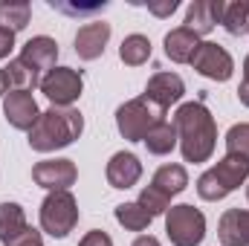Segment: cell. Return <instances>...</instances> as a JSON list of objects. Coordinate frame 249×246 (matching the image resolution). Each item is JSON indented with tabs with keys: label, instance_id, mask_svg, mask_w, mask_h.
<instances>
[{
	"label": "cell",
	"instance_id": "cell-1",
	"mask_svg": "<svg viewBox=\"0 0 249 246\" xmlns=\"http://www.w3.org/2000/svg\"><path fill=\"white\" fill-rule=\"evenodd\" d=\"M177 148L186 162H209L217 148V122L203 102H186L174 113Z\"/></svg>",
	"mask_w": 249,
	"mask_h": 246
},
{
	"label": "cell",
	"instance_id": "cell-2",
	"mask_svg": "<svg viewBox=\"0 0 249 246\" xmlns=\"http://www.w3.org/2000/svg\"><path fill=\"white\" fill-rule=\"evenodd\" d=\"M84 133V116L78 107H47L41 110L35 127L26 133V142L38 154H53L70 148L78 136Z\"/></svg>",
	"mask_w": 249,
	"mask_h": 246
},
{
	"label": "cell",
	"instance_id": "cell-3",
	"mask_svg": "<svg viewBox=\"0 0 249 246\" xmlns=\"http://www.w3.org/2000/svg\"><path fill=\"white\" fill-rule=\"evenodd\" d=\"M244 183H249V159L238 154H226L223 159H217V165H212L197 177V197L206 203H217L232 191H238Z\"/></svg>",
	"mask_w": 249,
	"mask_h": 246
},
{
	"label": "cell",
	"instance_id": "cell-4",
	"mask_svg": "<svg viewBox=\"0 0 249 246\" xmlns=\"http://www.w3.org/2000/svg\"><path fill=\"white\" fill-rule=\"evenodd\" d=\"M78 200L72 197V191H50L38 209V223L41 232H47L50 238H67L75 226H78Z\"/></svg>",
	"mask_w": 249,
	"mask_h": 246
},
{
	"label": "cell",
	"instance_id": "cell-5",
	"mask_svg": "<svg viewBox=\"0 0 249 246\" xmlns=\"http://www.w3.org/2000/svg\"><path fill=\"white\" fill-rule=\"evenodd\" d=\"M160 122H165V110L151 105L148 99H127L116 107V127L127 142H142Z\"/></svg>",
	"mask_w": 249,
	"mask_h": 246
},
{
	"label": "cell",
	"instance_id": "cell-6",
	"mask_svg": "<svg viewBox=\"0 0 249 246\" xmlns=\"http://www.w3.org/2000/svg\"><path fill=\"white\" fill-rule=\"evenodd\" d=\"M165 235L171 246H200L206 241V214L191 203H177L165 211Z\"/></svg>",
	"mask_w": 249,
	"mask_h": 246
},
{
	"label": "cell",
	"instance_id": "cell-7",
	"mask_svg": "<svg viewBox=\"0 0 249 246\" xmlns=\"http://www.w3.org/2000/svg\"><path fill=\"white\" fill-rule=\"evenodd\" d=\"M41 93L55 107H72L84 93V75L75 67H55L41 75Z\"/></svg>",
	"mask_w": 249,
	"mask_h": 246
},
{
	"label": "cell",
	"instance_id": "cell-8",
	"mask_svg": "<svg viewBox=\"0 0 249 246\" xmlns=\"http://www.w3.org/2000/svg\"><path fill=\"white\" fill-rule=\"evenodd\" d=\"M191 67L203 75V78H212V81H229L232 72H235V58L229 55L226 47L214 44V41H200Z\"/></svg>",
	"mask_w": 249,
	"mask_h": 246
},
{
	"label": "cell",
	"instance_id": "cell-9",
	"mask_svg": "<svg viewBox=\"0 0 249 246\" xmlns=\"http://www.w3.org/2000/svg\"><path fill=\"white\" fill-rule=\"evenodd\" d=\"M32 180L47 191H70V185H75L78 180V168L72 159H64V157L41 159L32 165Z\"/></svg>",
	"mask_w": 249,
	"mask_h": 246
},
{
	"label": "cell",
	"instance_id": "cell-10",
	"mask_svg": "<svg viewBox=\"0 0 249 246\" xmlns=\"http://www.w3.org/2000/svg\"><path fill=\"white\" fill-rule=\"evenodd\" d=\"M183 96H186V81L177 72H168V70L154 72L145 84V93H142V99H148L160 110H168L171 105H180Z\"/></svg>",
	"mask_w": 249,
	"mask_h": 246
},
{
	"label": "cell",
	"instance_id": "cell-11",
	"mask_svg": "<svg viewBox=\"0 0 249 246\" xmlns=\"http://www.w3.org/2000/svg\"><path fill=\"white\" fill-rule=\"evenodd\" d=\"M3 116L6 122L12 124L15 130H32L41 110H38V102L29 90H9L6 99H3Z\"/></svg>",
	"mask_w": 249,
	"mask_h": 246
},
{
	"label": "cell",
	"instance_id": "cell-12",
	"mask_svg": "<svg viewBox=\"0 0 249 246\" xmlns=\"http://www.w3.org/2000/svg\"><path fill=\"white\" fill-rule=\"evenodd\" d=\"M110 23L107 20H90V23H84V26H78V32H75V55L81 58V61H96V58H102L105 55V47H107V41H110Z\"/></svg>",
	"mask_w": 249,
	"mask_h": 246
},
{
	"label": "cell",
	"instance_id": "cell-13",
	"mask_svg": "<svg viewBox=\"0 0 249 246\" xmlns=\"http://www.w3.org/2000/svg\"><path fill=\"white\" fill-rule=\"evenodd\" d=\"M18 58L26 64L29 70H35L38 75L41 72L47 75L50 70H55V61H58V41L50 38V35H35V38H29L20 47V55Z\"/></svg>",
	"mask_w": 249,
	"mask_h": 246
},
{
	"label": "cell",
	"instance_id": "cell-14",
	"mask_svg": "<svg viewBox=\"0 0 249 246\" xmlns=\"http://www.w3.org/2000/svg\"><path fill=\"white\" fill-rule=\"evenodd\" d=\"M105 177L110 188H119V191H127L142 180V162L136 154L130 151H116L110 159H107V168H105Z\"/></svg>",
	"mask_w": 249,
	"mask_h": 246
},
{
	"label": "cell",
	"instance_id": "cell-15",
	"mask_svg": "<svg viewBox=\"0 0 249 246\" xmlns=\"http://www.w3.org/2000/svg\"><path fill=\"white\" fill-rule=\"evenodd\" d=\"M223 18V0H191L186 9V29L197 38L209 35Z\"/></svg>",
	"mask_w": 249,
	"mask_h": 246
},
{
	"label": "cell",
	"instance_id": "cell-16",
	"mask_svg": "<svg viewBox=\"0 0 249 246\" xmlns=\"http://www.w3.org/2000/svg\"><path fill=\"white\" fill-rule=\"evenodd\" d=\"M217 238L223 246H249V209H226L217 220Z\"/></svg>",
	"mask_w": 249,
	"mask_h": 246
},
{
	"label": "cell",
	"instance_id": "cell-17",
	"mask_svg": "<svg viewBox=\"0 0 249 246\" xmlns=\"http://www.w3.org/2000/svg\"><path fill=\"white\" fill-rule=\"evenodd\" d=\"M162 47H165V55L174 64H191L197 47H200V38L194 32H188L186 26H177L162 38Z\"/></svg>",
	"mask_w": 249,
	"mask_h": 246
},
{
	"label": "cell",
	"instance_id": "cell-18",
	"mask_svg": "<svg viewBox=\"0 0 249 246\" xmlns=\"http://www.w3.org/2000/svg\"><path fill=\"white\" fill-rule=\"evenodd\" d=\"M151 185L160 188L165 197H177V194H183V191L188 188L186 165H180V162H165V165H160V168L154 171V177H151Z\"/></svg>",
	"mask_w": 249,
	"mask_h": 246
},
{
	"label": "cell",
	"instance_id": "cell-19",
	"mask_svg": "<svg viewBox=\"0 0 249 246\" xmlns=\"http://www.w3.org/2000/svg\"><path fill=\"white\" fill-rule=\"evenodd\" d=\"M151 53H154L151 38L148 35H139V32L124 35V41L119 44V61L124 67H142V64H148Z\"/></svg>",
	"mask_w": 249,
	"mask_h": 246
},
{
	"label": "cell",
	"instance_id": "cell-20",
	"mask_svg": "<svg viewBox=\"0 0 249 246\" xmlns=\"http://www.w3.org/2000/svg\"><path fill=\"white\" fill-rule=\"evenodd\" d=\"M145 148H148V154H154V157H168L174 148H177V127L174 122H160L145 139Z\"/></svg>",
	"mask_w": 249,
	"mask_h": 246
},
{
	"label": "cell",
	"instance_id": "cell-21",
	"mask_svg": "<svg viewBox=\"0 0 249 246\" xmlns=\"http://www.w3.org/2000/svg\"><path fill=\"white\" fill-rule=\"evenodd\" d=\"M26 211L20 203H0V244H9L26 229Z\"/></svg>",
	"mask_w": 249,
	"mask_h": 246
},
{
	"label": "cell",
	"instance_id": "cell-22",
	"mask_svg": "<svg viewBox=\"0 0 249 246\" xmlns=\"http://www.w3.org/2000/svg\"><path fill=\"white\" fill-rule=\"evenodd\" d=\"M220 26L241 38L249 32V0H232V3H223V18H220Z\"/></svg>",
	"mask_w": 249,
	"mask_h": 246
},
{
	"label": "cell",
	"instance_id": "cell-23",
	"mask_svg": "<svg viewBox=\"0 0 249 246\" xmlns=\"http://www.w3.org/2000/svg\"><path fill=\"white\" fill-rule=\"evenodd\" d=\"M29 20H32V3H26V0H3L0 3V26L20 32L29 26Z\"/></svg>",
	"mask_w": 249,
	"mask_h": 246
},
{
	"label": "cell",
	"instance_id": "cell-24",
	"mask_svg": "<svg viewBox=\"0 0 249 246\" xmlns=\"http://www.w3.org/2000/svg\"><path fill=\"white\" fill-rule=\"evenodd\" d=\"M113 217H116V223L119 226H124L127 232H145L148 226H151V214L133 200V203H119L116 209H113Z\"/></svg>",
	"mask_w": 249,
	"mask_h": 246
},
{
	"label": "cell",
	"instance_id": "cell-25",
	"mask_svg": "<svg viewBox=\"0 0 249 246\" xmlns=\"http://www.w3.org/2000/svg\"><path fill=\"white\" fill-rule=\"evenodd\" d=\"M3 70H6V75H9L12 90H29V93H32L35 87H41V75H38L35 70H29L20 58H12L9 67H3Z\"/></svg>",
	"mask_w": 249,
	"mask_h": 246
},
{
	"label": "cell",
	"instance_id": "cell-26",
	"mask_svg": "<svg viewBox=\"0 0 249 246\" xmlns=\"http://www.w3.org/2000/svg\"><path fill=\"white\" fill-rule=\"evenodd\" d=\"M136 203H139L151 217H160V214L165 217V211L171 209V197H165V194H162L160 188H154V185H145V188L139 191V200H136Z\"/></svg>",
	"mask_w": 249,
	"mask_h": 246
},
{
	"label": "cell",
	"instance_id": "cell-27",
	"mask_svg": "<svg viewBox=\"0 0 249 246\" xmlns=\"http://www.w3.org/2000/svg\"><path fill=\"white\" fill-rule=\"evenodd\" d=\"M226 154L249 159V122H238L226 130Z\"/></svg>",
	"mask_w": 249,
	"mask_h": 246
},
{
	"label": "cell",
	"instance_id": "cell-28",
	"mask_svg": "<svg viewBox=\"0 0 249 246\" xmlns=\"http://www.w3.org/2000/svg\"><path fill=\"white\" fill-rule=\"evenodd\" d=\"M3 246H44V238H41V232H38V229L26 226L20 235H15L9 244H3Z\"/></svg>",
	"mask_w": 249,
	"mask_h": 246
},
{
	"label": "cell",
	"instance_id": "cell-29",
	"mask_svg": "<svg viewBox=\"0 0 249 246\" xmlns=\"http://www.w3.org/2000/svg\"><path fill=\"white\" fill-rule=\"evenodd\" d=\"M148 6V12L154 15V18H171L174 12H177V0H151V3H145Z\"/></svg>",
	"mask_w": 249,
	"mask_h": 246
},
{
	"label": "cell",
	"instance_id": "cell-30",
	"mask_svg": "<svg viewBox=\"0 0 249 246\" xmlns=\"http://www.w3.org/2000/svg\"><path fill=\"white\" fill-rule=\"evenodd\" d=\"M50 6L58 9V12H67V15H90V12H102V9H107V3H93V6H64V3H55V0H50Z\"/></svg>",
	"mask_w": 249,
	"mask_h": 246
},
{
	"label": "cell",
	"instance_id": "cell-31",
	"mask_svg": "<svg viewBox=\"0 0 249 246\" xmlns=\"http://www.w3.org/2000/svg\"><path fill=\"white\" fill-rule=\"evenodd\" d=\"M78 246H113V238L107 232H102V229H93L78 241Z\"/></svg>",
	"mask_w": 249,
	"mask_h": 246
},
{
	"label": "cell",
	"instance_id": "cell-32",
	"mask_svg": "<svg viewBox=\"0 0 249 246\" xmlns=\"http://www.w3.org/2000/svg\"><path fill=\"white\" fill-rule=\"evenodd\" d=\"M15 50V32L12 29H6V26H0V61L3 58H9V53Z\"/></svg>",
	"mask_w": 249,
	"mask_h": 246
},
{
	"label": "cell",
	"instance_id": "cell-33",
	"mask_svg": "<svg viewBox=\"0 0 249 246\" xmlns=\"http://www.w3.org/2000/svg\"><path fill=\"white\" fill-rule=\"evenodd\" d=\"M238 102L244 105V107H249V81L244 78L241 81V87H238Z\"/></svg>",
	"mask_w": 249,
	"mask_h": 246
},
{
	"label": "cell",
	"instance_id": "cell-34",
	"mask_svg": "<svg viewBox=\"0 0 249 246\" xmlns=\"http://www.w3.org/2000/svg\"><path fill=\"white\" fill-rule=\"evenodd\" d=\"M130 246H162V244H160L154 235H139V238H136V241H133Z\"/></svg>",
	"mask_w": 249,
	"mask_h": 246
},
{
	"label": "cell",
	"instance_id": "cell-35",
	"mask_svg": "<svg viewBox=\"0 0 249 246\" xmlns=\"http://www.w3.org/2000/svg\"><path fill=\"white\" fill-rule=\"evenodd\" d=\"M9 87H12V84H9V75H6V70L0 67V99H6V93H9Z\"/></svg>",
	"mask_w": 249,
	"mask_h": 246
},
{
	"label": "cell",
	"instance_id": "cell-36",
	"mask_svg": "<svg viewBox=\"0 0 249 246\" xmlns=\"http://www.w3.org/2000/svg\"><path fill=\"white\" fill-rule=\"evenodd\" d=\"M244 78H247V81H249V55H247V58H244Z\"/></svg>",
	"mask_w": 249,
	"mask_h": 246
},
{
	"label": "cell",
	"instance_id": "cell-37",
	"mask_svg": "<svg viewBox=\"0 0 249 246\" xmlns=\"http://www.w3.org/2000/svg\"><path fill=\"white\" fill-rule=\"evenodd\" d=\"M247 200H249V183H247Z\"/></svg>",
	"mask_w": 249,
	"mask_h": 246
}]
</instances>
